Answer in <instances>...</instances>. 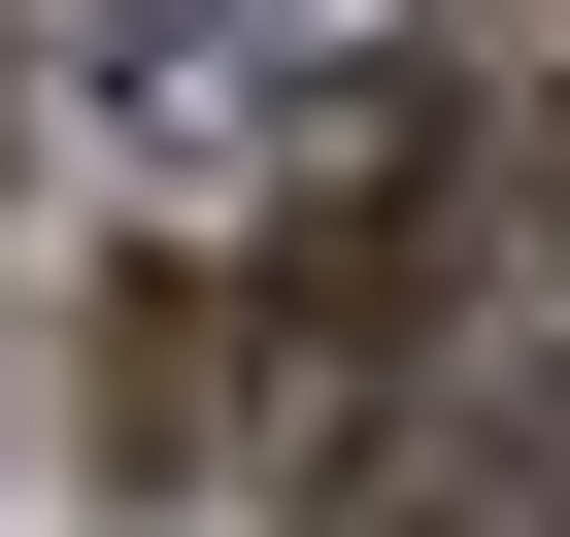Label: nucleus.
<instances>
[{
    "label": "nucleus",
    "instance_id": "nucleus-3",
    "mask_svg": "<svg viewBox=\"0 0 570 537\" xmlns=\"http://www.w3.org/2000/svg\"><path fill=\"white\" fill-rule=\"evenodd\" d=\"M303 0H68V68H135V101H202V68H268Z\"/></svg>",
    "mask_w": 570,
    "mask_h": 537
},
{
    "label": "nucleus",
    "instance_id": "nucleus-1",
    "mask_svg": "<svg viewBox=\"0 0 570 537\" xmlns=\"http://www.w3.org/2000/svg\"><path fill=\"white\" fill-rule=\"evenodd\" d=\"M303 537H570V336H436V370L336 437Z\"/></svg>",
    "mask_w": 570,
    "mask_h": 537
},
{
    "label": "nucleus",
    "instance_id": "nucleus-2",
    "mask_svg": "<svg viewBox=\"0 0 570 537\" xmlns=\"http://www.w3.org/2000/svg\"><path fill=\"white\" fill-rule=\"evenodd\" d=\"M235 403H268V336H235V268H135V303H101V470L168 504V470H202Z\"/></svg>",
    "mask_w": 570,
    "mask_h": 537
}]
</instances>
